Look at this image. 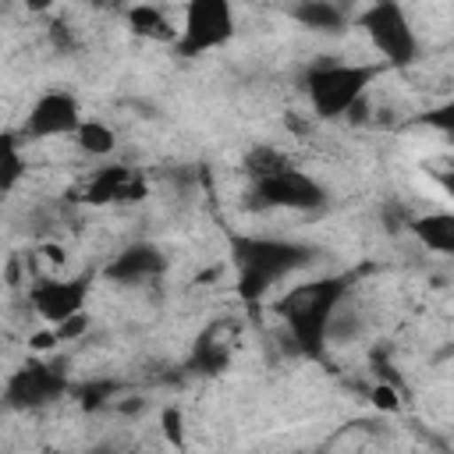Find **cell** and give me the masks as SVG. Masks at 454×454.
I'll return each mask as SVG.
<instances>
[{"label":"cell","mask_w":454,"mask_h":454,"mask_svg":"<svg viewBox=\"0 0 454 454\" xmlns=\"http://www.w3.org/2000/svg\"><path fill=\"white\" fill-rule=\"evenodd\" d=\"M21 174H25V160L18 153V138L14 135H4V142H0V188L4 192H14V184L21 181Z\"/></svg>","instance_id":"cell-18"},{"label":"cell","mask_w":454,"mask_h":454,"mask_svg":"<svg viewBox=\"0 0 454 454\" xmlns=\"http://www.w3.org/2000/svg\"><path fill=\"white\" fill-rule=\"evenodd\" d=\"M419 124H426V128H433V131H440L443 138L454 142V96L443 99V103H436L433 110H426V114L419 117Z\"/></svg>","instance_id":"cell-19"},{"label":"cell","mask_w":454,"mask_h":454,"mask_svg":"<svg viewBox=\"0 0 454 454\" xmlns=\"http://www.w3.org/2000/svg\"><path fill=\"white\" fill-rule=\"evenodd\" d=\"M85 298H89V280L74 277V280H39L28 291V305L35 309V316L53 330L67 319H74L78 312H85Z\"/></svg>","instance_id":"cell-9"},{"label":"cell","mask_w":454,"mask_h":454,"mask_svg":"<svg viewBox=\"0 0 454 454\" xmlns=\"http://www.w3.org/2000/svg\"><path fill=\"white\" fill-rule=\"evenodd\" d=\"M82 124H85V114L78 99L64 89H50L28 106L21 121V135L25 138H64V135H78Z\"/></svg>","instance_id":"cell-8"},{"label":"cell","mask_w":454,"mask_h":454,"mask_svg":"<svg viewBox=\"0 0 454 454\" xmlns=\"http://www.w3.org/2000/svg\"><path fill=\"white\" fill-rule=\"evenodd\" d=\"M64 390H67V376H64L60 365L43 362V358H28L25 365H18L7 376L4 397H7V408L32 411V408H43V404L57 401Z\"/></svg>","instance_id":"cell-7"},{"label":"cell","mask_w":454,"mask_h":454,"mask_svg":"<svg viewBox=\"0 0 454 454\" xmlns=\"http://www.w3.org/2000/svg\"><path fill=\"white\" fill-rule=\"evenodd\" d=\"M348 284H351V277L333 273V277H319V280L298 284V287H291V291L277 301V316L284 319V326H287L294 348H298L305 358H319V355H323L326 333H330V326H333L337 305H340L344 294H348Z\"/></svg>","instance_id":"cell-1"},{"label":"cell","mask_w":454,"mask_h":454,"mask_svg":"<svg viewBox=\"0 0 454 454\" xmlns=\"http://www.w3.org/2000/svg\"><path fill=\"white\" fill-rule=\"evenodd\" d=\"M231 337H234V330H231L227 323L209 326V330L195 340V348H192V369H195V372H206V376L223 372V369L231 365Z\"/></svg>","instance_id":"cell-12"},{"label":"cell","mask_w":454,"mask_h":454,"mask_svg":"<svg viewBox=\"0 0 454 454\" xmlns=\"http://www.w3.org/2000/svg\"><path fill=\"white\" fill-rule=\"evenodd\" d=\"M358 28L369 35L372 50L383 57V64L390 67H408L419 57V35L411 28V18L401 4L394 0H380L369 4L358 14Z\"/></svg>","instance_id":"cell-4"},{"label":"cell","mask_w":454,"mask_h":454,"mask_svg":"<svg viewBox=\"0 0 454 454\" xmlns=\"http://www.w3.org/2000/svg\"><path fill=\"white\" fill-rule=\"evenodd\" d=\"M138 199H145V177L124 163L99 167L82 188V202H89V206H114V202L128 206Z\"/></svg>","instance_id":"cell-10"},{"label":"cell","mask_w":454,"mask_h":454,"mask_svg":"<svg viewBox=\"0 0 454 454\" xmlns=\"http://www.w3.org/2000/svg\"><path fill=\"white\" fill-rule=\"evenodd\" d=\"M160 429H163V440L174 447V450H184V415L181 408H163L160 411Z\"/></svg>","instance_id":"cell-20"},{"label":"cell","mask_w":454,"mask_h":454,"mask_svg":"<svg viewBox=\"0 0 454 454\" xmlns=\"http://www.w3.org/2000/svg\"><path fill=\"white\" fill-rule=\"evenodd\" d=\"M74 142H78V149L89 153V156H110L114 145H117V135H114L110 124H103V121H96V117H85V124L78 128Z\"/></svg>","instance_id":"cell-16"},{"label":"cell","mask_w":454,"mask_h":454,"mask_svg":"<svg viewBox=\"0 0 454 454\" xmlns=\"http://www.w3.org/2000/svg\"><path fill=\"white\" fill-rule=\"evenodd\" d=\"M436 181H440V188L447 195H454V170H436Z\"/></svg>","instance_id":"cell-23"},{"label":"cell","mask_w":454,"mask_h":454,"mask_svg":"<svg viewBox=\"0 0 454 454\" xmlns=\"http://www.w3.org/2000/svg\"><path fill=\"white\" fill-rule=\"evenodd\" d=\"M323 202H326L323 184L298 167L270 174L262 181H252V188H248V206H255V209H298V213H305V209H319Z\"/></svg>","instance_id":"cell-6"},{"label":"cell","mask_w":454,"mask_h":454,"mask_svg":"<svg viewBox=\"0 0 454 454\" xmlns=\"http://www.w3.org/2000/svg\"><path fill=\"white\" fill-rule=\"evenodd\" d=\"M128 25H131V32H138L142 39H156V43H177V35H181V28H174L170 25V18H167V11L163 7H153V4H135V7H128Z\"/></svg>","instance_id":"cell-15"},{"label":"cell","mask_w":454,"mask_h":454,"mask_svg":"<svg viewBox=\"0 0 454 454\" xmlns=\"http://www.w3.org/2000/svg\"><path fill=\"white\" fill-rule=\"evenodd\" d=\"M245 174L252 177V181H262V177H270V174H280V170H291V160L277 149V145H255V149H248V156H245Z\"/></svg>","instance_id":"cell-17"},{"label":"cell","mask_w":454,"mask_h":454,"mask_svg":"<svg viewBox=\"0 0 454 454\" xmlns=\"http://www.w3.org/2000/svg\"><path fill=\"white\" fill-rule=\"evenodd\" d=\"M85 326H89V316H85V312H78L74 319H67V323L53 326V333H57V340H67V337H78Z\"/></svg>","instance_id":"cell-21"},{"label":"cell","mask_w":454,"mask_h":454,"mask_svg":"<svg viewBox=\"0 0 454 454\" xmlns=\"http://www.w3.org/2000/svg\"><path fill=\"white\" fill-rule=\"evenodd\" d=\"M380 71H383L380 64H340V60L316 64L305 71L301 89L319 121H337L362 103V96L380 78Z\"/></svg>","instance_id":"cell-3"},{"label":"cell","mask_w":454,"mask_h":454,"mask_svg":"<svg viewBox=\"0 0 454 454\" xmlns=\"http://www.w3.org/2000/svg\"><path fill=\"white\" fill-rule=\"evenodd\" d=\"M372 404L376 408H383V411H397V390L394 387H376V394H372Z\"/></svg>","instance_id":"cell-22"},{"label":"cell","mask_w":454,"mask_h":454,"mask_svg":"<svg viewBox=\"0 0 454 454\" xmlns=\"http://www.w3.org/2000/svg\"><path fill=\"white\" fill-rule=\"evenodd\" d=\"M231 255L238 266L241 301L266 298V291L280 277H291L294 270H301L316 259V252L309 245L284 241V238H231Z\"/></svg>","instance_id":"cell-2"},{"label":"cell","mask_w":454,"mask_h":454,"mask_svg":"<svg viewBox=\"0 0 454 454\" xmlns=\"http://www.w3.org/2000/svg\"><path fill=\"white\" fill-rule=\"evenodd\" d=\"M291 18L301 25V28H312V32H344L348 28V11L340 4H330V0H301L291 7Z\"/></svg>","instance_id":"cell-14"},{"label":"cell","mask_w":454,"mask_h":454,"mask_svg":"<svg viewBox=\"0 0 454 454\" xmlns=\"http://www.w3.org/2000/svg\"><path fill=\"white\" fill-rule=\"evenodd\" d=\"M408 231L415 234V241L422 248L440 252V255H454V209H436V213L411 216Z\"/></svg>","instance_id":"cell-13"},{"label":"cell","mask_w":454,"mask_h":454,"mask_svg":"<svg viewBox=\"0 0 454 454\" xmlns=\"http://www.w3.org/2000/svg\"><path fill=\"white\" fill-rule=\"evenodd\" d=\"M234 35V7L227 0H192L181 18L177 53L181 57H202L209 50H220Z\"/></svg>","instance_id":"cell-5"},{"label":"cell","mask_w":454,"mask_h":454,"mask_svg":"<svg viewBox=\"0 0 454 454\" xmlns=\"http://www.w3.org/2000/svg\"><path fill=\"white\" fill-rule=\"evenodd\" d=\"M163 270H167V255L149 241H135V245H124L103 266V277L114 284H145V280L160 277Z\"/></svg>","instance_id":"cell-11"}]
</instances>
